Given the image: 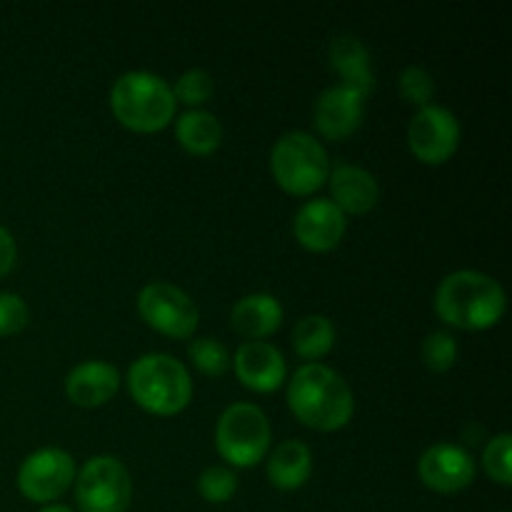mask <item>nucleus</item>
<instances>
[{
  "label": "nucleus",
  "mask_w": 512,
  "mask_h": 512,
  "mask_svg": "<svg viewBox=\"0 0 512 512\" xmlns=\"http://www.w3.org/2000/svg\"><path fill=\"white\" fill-rule=\"evenodd\" d=\"M18 263V243L5 225H0V280L13 273Z\"/></svg>",
  "instance_id": "29"
},
{
  "label": "nucleus",
  "mask_w": 512,
  "mask_h": 512,
  "mask_svg": "<svg viewBox=\"0 0 512 512\" xmlns=\"http://www.w3.org/2000/svg\"><path fill=\"white\" fill-rule=\"evenodd\" d=\"M215 83H213V75L208 70H185L173 85V95H175V103H183L190 105V108H198V105L208 103L210 95H213Z\"/></svg>",
  "instance_id": "25"
},
{
  "label": "nucleus",
  "mask_w": 512,
  "mask_h": 512,
  "mask_svg": "<svg viewBox=\"0 0 512 512\" xmlns=\"http://www.w3.org/2000/svg\"><path fill=\"white\" fill-rule=\"evenodd\" d=\"M28 320V303L18 293H0V338L23 333Z\"/></svg>",
  "instance_id": "28"
},
{
  "label": "nucleus",
  "mask_w": 512,
  "mask_h": 512,
  "mask_svg": "<svg viewBox=\"0 0 512 512\" xmlns=\"http://www.w3.org/2000/svg\"><path fill=\"white\" fill-rule=\"evenodd\" d=\"M348 230L345 215L330 203V198L308 200L303 208L295 213L293 235L305 250L310 253H330L340 245Z\"/></svg>",
  "instance_id": "13"
},
{
  "label": "nucleus",
  "mask_w": 512,
  "mask_h": 512,
  "mask_svg": "<svg viewBox=\"0 0 512 512\" xmlns=\"http://www.w3.org/2000/svg\"><path fill=\"white\" fill-rule=\"evenodd\" d=\"M418 475L433 493L455 495L475 480V460L465 448L453 443L430 445L418 460Z\"/></svg>",
  "instance_id": "11"
},
{
  "label": "nucleus",
  "mask_w": 512,
  "mask_h": 512,
  "mask_svg": "<svg viewBox=\"0 0 512 512\" xmlns=\"http://www.w3.org/2000/svg\"><path fill=\"white\" fill-rule=\"evenodd\" d=\"M235 378L253 393H275L288 380V365L283 353L265 340H245L233 358Z\"/></svg>",
  "instance_id": "12"
},
{
  "label": "nucleus",
  "mask_w": 512,
  "mask_h": 512,
  "mask_svg": "<svg viewBox=\"0 0 512 512\" xmlns=\"http://www.w3.org/2000/svg\"><path fill=\"white\" fill-rule=\"evenodd\" d=\"M365 98L355 90L333 85L318 95L313 108V120L325 140H345L363 125Z\"/></svg>",
  "instance_id": "14"
},
{
  "label": "nucleus",
  "mask_w": 512,
  "mask_h": 512,
  "mask_svg": "<svg viewBox=\"0 0 512 512\" xmlns=\"http://www.w3.org/2000/svg\"><path fill=\"white\" fill-rule=\"evenodd\" d=\"M198 493L205 503H228L238 493V475L230 468H223V465H210L200 473Z\"/></svg>",
  "instance_id": "23"
},
{
  "label": "nucleus",
  "mask_w": 512,
  "mask_h": 512,
  "mask_svg": "<svg viewBox=\"0 0 512 512\" xmlns=\"http://www.w3.org/2000/svg\"><path fill=\"white\" fill-rule=\"evenodd\" d=\"M273 430L268 415L253 403H235L223 410L215 425V448L233 468H253L270 453Z\"/></svg>",
  "instance_id": "6"
},
{
  "label": "nucleus",
  "mask_w": 512,
  "mask_h": 512,
  "mask_svg": "<svg viewBox=\"0 0 512 512\" xmlns=\"http://www.w3.org/2000/svg\"><path fill=\"white\" fill-rule=\"evenodd\" d=\"M512 438L508 433H500L485 445L483 450V468L490 480H495L503 488L512 485Z\"/></svg>",
  "instance_id": "24"
},
{
  "label": "nucleus",
  "mask_w": 512,
  "mask_h": 512,
  "mask_svg": "<svg viewBox=\"0 0 512 512\" xmlns=\"http://www.w3.org/2000/svg\"><path fill=\"white\" fill-rule=\"evenodd\" d=\"M460 130L458 118L443 105H425L410 118L408 148L423 165H443L458 153Z\"/></svg>",
  "instance_id": "10"
},
{
  "label": "nucleus",
  "mask_w": 512,
  "mask_h": 512,
  "mask_svg": "<svg viewBox=\"0 0 512 512\" xmlns=\"http://www.w3.org/2000/svg\"><path fill=\"white\" fill-rule=\"evenodd\" d=\"M75 475L73 455L63 448H40L20 463L18 490L30 503L50 505L68 493Z\"/></svg>",
  "instance_id": "9"
},
{
  "label": "nucleus",
  "mask_w": 512,
  "mask_h": 512,
  "mask_svg": "<svg viewBox=\"0 0 512 512\" xmlns=\"http://www.w3.org/2000/svg\"><path fill=\"white\" fill-rule=\"evenodd\" d=\"M398 88L405 103L418 105V108L430 105V100H433L435 95L433 75H430L425 68H420V65H410V68H405L403 73H400Z\"/></svg>",
  "instance_id": "27"
},
{
  "label": "nucleus",
  "mask_w": 512,
  "mask_h": 512,
  "mask_svg": "<svg viewBox=\"0 0 512 512\" xmlns=\"http://www.w3.org/2000/svg\"><path fill=\"white\" fill-rule=\"evenodd\" d=\"M188 358L208 378H223L230 370V350L218 338H195L188 345Z\"/></svg>",
  "instance_id": "22"
},
{
  "label": "nucleus",
  "mask_w": 512,
  "mask_h": 512,
  "mask_svg": "<svg viewBox=\"0 0 512 512\" xmlns=\"http://www.w3.org/2000/svg\"><path fill=\"white\" fill-rule=\"evenodd\" d=\"M128 393L145 413L173 418L193 400V378L178 358L168 353H145L130 365Z\"/></svg>",
  "instance_id": "4"
},
{
  "label": "nucleus",
  "mask_w": 512,
  "mask_h": 512,
  "mask_svg": "<svg viewBox=\"0 0 512 512\" xmlns=\"http://www.w3.org/2000/svg\"><path fill=\"white\" fill-rule=\"evenodd\" d=\"M283 305L275 295L250 293L230 310V325L245 340H265L283 325Z\"/></svg>",
  "instance_id": "17"
},
{
  "label": "nucleus",
  "mask_w": 512,
  "mask_h": 512,
  "mask_svg": "<svg viewBox=\"0 0 512 512\" xmlns=\"http://www.w3.org/2000/svg\"><path fill=\"white\" fill-rule=\"evenodd\" d=\"M173 88L148 70H128L110 88V110L133 133H160L175 118Z\"/></svg>",
  "instance_id": "3"
},
{
  "label": "nucleus",
  "mask_w": 512,
  "mask_h": 512,
  "mask_svg": "<svg viewBox=\"0 0 512 512\" xmlns=\"http://www.w3.org/2000/svg\"><path fill=\"white\" fill-rule=\"evenodd\" d=\"M270 173L288 195L308 198L328 183V150L305 130L285 133L275 140L270 150Z\"/></svg>",
  "instance_id": "5"
},
{
  "label": "nucleus",
  "mask_w": 512,
  "mask_h": 512,
  "mask_svg": "<svg viewBox=\"0 0 512 512\" xmlns=\"http://www.w3.org/2000/svg\"><path fill=\"white\" fill-rule=\"evenodd\" d=\"M265 460H268L265 473H268L270 485L283 493L300 490L313 473V453L303 440H283Z\"/></svg>",
  "instance_id": "18"
},
{
  "label": "nucleus",
  "mask_w": 512,
  "mask_h": 512,
  "mask_svg": "<svg viewBox=\"0 0 512 512\" xmlns=\"http://www.w3.org/2000/svg\"><path fill=\"white\" fill-rule=\"evenodd\" d=\"M330 65L340 75L343 88L355 90L358 95L368 98L375 88L373 70H370V53L363 40L353 35H340L330 43Z\"/></svg>",
  "instance_id": "19"
},
{
  "label": "nucleus",
  "mask_w": 512,
  "mask_h": 512,
  "mask_svg": "<svg viewBox=\"0 0 512 512\" xmlns=\"http://www.w3.org/2000/svg\"><path fill=\"white\" fill-rule=\"evenodd\" d=\"M75 500L80 512H128L133 480L123 460L95 455L75 475Z\"/></svg>",
  "instance_id": "7"
},
{
  "label": "nucleus",
  "mask_w": 512,
  "mask_h": 512,
  "mask_svg": "<svg viewBox=\"0 0 512 512\" xmlns=\"http://www.w3.org/2000/svg\"><path fill=\"white\" fill-rule=\"evenodd\" d=\"M330 203L343 215H365L380 203V185L373 173L358 165H335L328 175Z\"/></svg>",
  "instance_id": "16"
},
{
  "label": "nucleus",
  "mask_w": 512,
  "mask_h": 512,
  "mask_svg": "<svg viewBox=\"0 0 512 512\" xmlns=\"http://www.w3.org/2000/svg\"><path fill=\"white\" fill-rule=\"evenodd\" d=\"M423 363L430 373H448L458 363V340L445 330L430 333L423 340Z\"/></svg>",
  "instance_id": "26"
},
{
  "label": "nucleus",
  "mask_w": 512,
  "mask_h": 512,
  "mask_svg": "<svg viewBox=\"0 0 512 512\" xmlns=\"http://www.w3.org/2000/svg\"><path fill=\"white\" fill-rule=\"evenodd\" d=\"M38 512H73V508H68V505H60V503H50V505H43Z\"/></svg>",
  "instance_id": "30"
},
{
  "label": "nucleus",
  "mask_w": 512,
  "mask_h": 512,
  "mask_svg": "<svg viewBox=\"0 0 512 512\" xmlns=\"http://www.w3.org/2000/svg\"><path fill=\"white\" fill-rule=\"evenodd\" d=\"M288 408L305 428L335 433L353 420L355 395L348 380L333 368L305 363L288 383Z\"/></svg>",
  "instance_id": "1"
},
{
  "label": "nucleus",
  "mask_w": 512,
  "mask_h": 512,
  "mask_svg": "<svg viewBox=\"0 0 512 512\" xmlns=\"http://www.w3.org/2000/svg\"><path fill=\"white\" fill-rule=\"evenodd\" d=\"M435 313L458 330H490L508 310L503 285L480 270H455L440 280L435 290Z\"/></svg>",
  "instance_id": "2"
},
{
  "label": "nucleus",
  "mask_w": 512,
  "mask_h": 512,
  "mask_svg": "<svg viewBox=\"0 0 512 512\" xmlns=\"http://www.w3.org/2000/svg\"><path fill=\"white\" fill-rule=\"evenodd\" d=\"M138 313L148 328L173 340L193 338L200 323V310L183 288L165 280H153L138 293Z\"/></svg>",
  "instance_id": "8"
},
{
  "label": "nucleus",
  "mask_w": 512,
  "mask_h": 512,
  "mask_svg": "<svg viewBox=\"0 0 512 512\" xmlns=\"http://www.w3.org/2000/svg\"><path fill=\"white\" fill-rule=\"evenodd\" d=\"M175 138L188 155L208 158L223 145V125L218 115L195 108L175 120Z\"/></svg>",
  "instance_id": "20"
},
{
  "label": "nucleus",
  "mask_w": 512,
  "mask_h": 512,
  "mask_svg": "<svg viewBox=\"0 0 512 512\" xmlns=\"http://www.w3.org/2000/svg\"><path fill=\"white\" fill-rule=\"evenodd\" d=\"M335 325L325 315H305L293 328V350L303 360L318 363L333 350Z\"/></svg>",
  "instance_id": "21"
},
{
  "label": "nucleus",
  "mask_w": 512,
  "mask_h": 512,
  "mask_svg": "<svg viewBox=\"0 0 512 512\" xmlns=\"http://www.w3.org/2000/svg\"><path fill=\"white\" fill-rule=\"evenodd\" d=\"M120 370L105 360H83L65 378V395L78 408H100L120 390Z\"/></svg>",
  "instance_id": "15"
}]
</instances>
